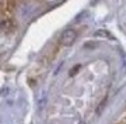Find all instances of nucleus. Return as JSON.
I'll return each mask as SVG.
<instances>
[{
	"label": "nucleus",
	"mask_w": 126,
	"mask_h": 124,
	"mask_svg": "<svg viewBox=\"0 0 126 124\" xmlns=\"http://www.w3.org/2000/svg\"><path fill=\"white\" fill-rule=\"evenodd\" d=\"M76 38H77V32L75 31V30H72V28H68L61 34L60 43L63 46H71L72 43L76 40Z\"/></svg>",
	"instance_id": "1"
}]
</instances>
